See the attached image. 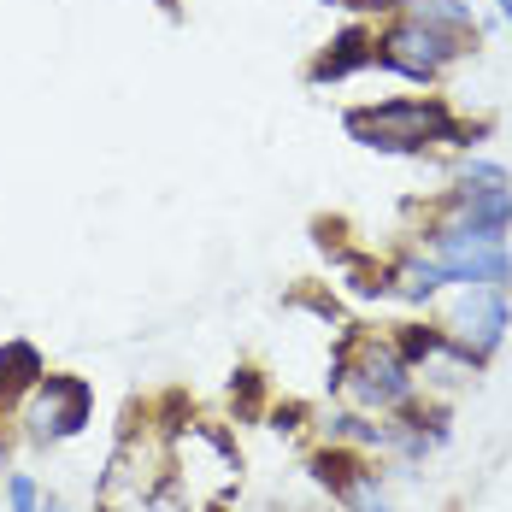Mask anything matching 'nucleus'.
<instances>
[{"label": "nucleus", "mask_w": 512, "mask_h": 512, "mask_svg": "<svg viewBox=\"0 0 512 512\" xmlns=\"http://www.w3.org/2000/svg\"><path fill=\"white\" fill-rule=\"evenodd\" d=\"M348 136L359 148H377V154H424L430 142H465V130L436 101L354 106L348 112Z\"/></svg>", "instance_id": "obj_1"}, {"label": "nucleus", "mask_w": 512, "mask_h": 512, "mask_svg": "<svg viewBox=\"0 0 512 512\" xmlns=\"http://www.w3.org/2000/svg\"><path fill=\"white\" fill-rule=\"evenodd\" d=\"M448 348V336L442 330H424V324H407V336H401V348L395 354L407 359V365H430V359Z\"/></svg>", "instance_id": "obj_10"}, {"label": "nucleus", "mask_w": 512, "mask_h": 512, "mask_svg": "<svg viewBox=\"0 0 512 512\" xmlns=\"http://www.w3.org/2000/svg\"><path fill=\"white\" fill-rule=\"evenodd\" d=\"M95 418V389L83 377H42L30 401V436L36 442H71Z\"/></svg>", "instance_id": "obj_5"}, {"label": "nucleus", "mask_w": 512, "mask_h": 512, "mask_svg": "<svg viewBox=\"0 0 512 512\" xmlns=\"http://www.w3.org/2000/svg\"><path fill=\"white\" fill-rule=\"evenodd\" d=\"M507 324H512L507 289H465L442 336H448V342H454L471 365H477V359H489L501 342H507Z\"/></svg>", "instance_id": "obj_4"}, {"label": "nucleus", "mask_w": 512, "mask_h": 512, "mask_svg": "<svg viewBox=\"0 0 512 512\" xmlns=\"http://www.w3.org/2000/svg\"><path fill=\"white\" fill-rule=\"evenodd\" d=\"M454 224H477V230H507L512 224V189L507 165L495 159H471L454 189Z\"/></svg>", "instance_id": "obj_6"}, {"label": "nucleus", "mask_w": 512, "mask_h": 512, "mask_svg": "<svg viewBox=\"0 0 512 512\" xmlns=\"http://www.w3.org/2000/svg\"><path fill=\"white\" fill-rule=\"evenodd\" d=\"M430 265L442 283L460 289H507L512 283V254L507 230H477V224H442L430 242Z\"/></svg>", "instance_id": "obj_2"}, {"label": "nucleus", "mask_w": 512, "mask_h": 512, "mask_svg": "<svg viewBox=\"0 0 512 512\" xmlns=\"http://www.w3.org/2000/svg\"><path fill=\"white\" fill-rule=\"evenodd\" d=\"M371 59H377V36H365V30H342V36L330 42V53L312 65V83H342L348 71L371 65Z\"/></svg>", "instance_id": "obj_8"}, {"label": "nucleus", "mask_w": 512, "mask_h": 512, "mask_svg": "<svg viewBox=\"0 0 512 512\" xmlns=\"http://www.w3.org/2000/svg\"><path fill=\"white\" fill-rule=\"evenodd\" d=\"M354 6H401V0H354Z\"/></svg>", "instance_id": "obj_14"}, {"label": "nucleus", "mask_w": 512, "mask_h": 512, "mask_svg": "<svg viewBox=\"0 0 512 512\" xmlns=\"http://www.w3.org/2000/svg\"><path fill=\"white\" fill-rule=\"evenodd\" d=\"M330 383H348L365 407H395L412 395V365L395 348H359L354 365H336Z\"/></svg>", "instance_id": "obj_7"}, {"label": "nucleus", "mask_w": 512, "mask_h": 512, "mask_svg": "<svg viewBox=\"0 0 512 512\" xmlns=\"http://www.w3.org/2000/svg\"><path fill=\"white\" fill-rule=\"evenodd\" d=\"M42 377H48V365H42V354L30 342H0V395H24Z\"/></svg>", "instance_id": "obj_9"}, {"label": "nucleus", "mask_w": 512, "mask_h": 512, "mask_svg": "<svg viewBox=\"0 0 512 512\" xmlns=\"http://www.w3.org/2000/svg\"><path fill=\"white\" fill-rule=\"evenodd\" d=\"M465 53V36L454 30H436V24H424V18H407V24H395L383 42H377V59L389 65V71H401L407 83H430L442 65H454Z\"/></svg>", "instance_id": "obj_3"}, {"label": "nucleus", "mask_w": 512, "mask_h": 512, "mask_svg": "<svg viewBox=\"0 0 512 512\" xmlns=\"http://www.w3.org/2000/svg\"><path fill=\"white\" fill-rule=\"evenodd\" d=\"M6 512H42V489L30 471H12L6 477Z\"/></svg>", "instance_id": "obj_11"}, {"label": "nucleus", "mask_w": 512, "mask_h": 512, "mask_svg": "<svg viewBox=\"0 0 512 512\" xmlns=\"http://www.w3.org/2000/svg\"><path fill=\"white\" fill-rule=\"evenodd\" d=\"M501 18H507V24H512V0H501Z\"/></svg>", "instance_id": "obj_15"}, {"label": "nucleus", "mask_w": 512, "mask_h": 512, "mask_svg": "<svg viewBox=\"0 0 512 512\" xmlns=\"http://www.w3.org/2000/svg\"><path fill=\"white\" fill-rule=\"evenodd\" d=\"M230 401L254 418V407H259V371H236V383H230Z\"/></svg>", "instance_id": "obj_12"}, {"label": "nucleus", "mask_w": 512, "mask_h": 512, "mask_svg": "<svg viewBox=\"0 0 512 512\" xmlns=\"http://www.w3.org/2000/svg\"><path fill=\"white\" fill-rule=\"evenodd\" d=\"M42 512H71V507H65V501H42Z\"/></svg>", "instance_id": "obj_13"}]
</instances>
